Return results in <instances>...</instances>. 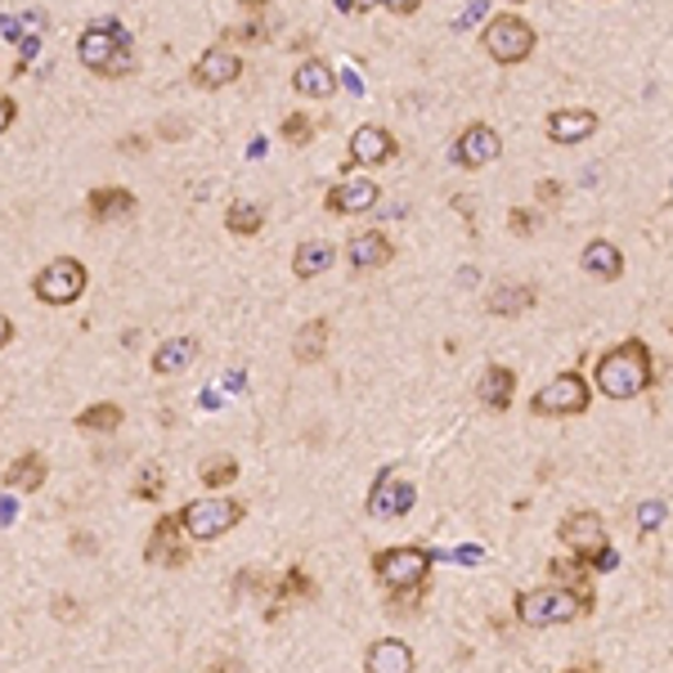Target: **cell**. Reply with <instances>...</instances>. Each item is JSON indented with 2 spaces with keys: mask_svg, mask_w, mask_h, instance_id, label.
Instances as JSON below:
<instances>
[{
  "mask_svg": "<svg viewBox=\"0 0 673 673\" xmlns=\"http://www.w3.org/2000/svg\"><path fill=\"white\" fill-rule=\"evenodd\" d=\"M198 360V342L194 336H172V342H162L157 355H153V373H185L189 364Z\"/></svg>",
  "mask_w": 673,
  "mask_h": 673,
  "instance_id": "obj_24",
  "label": "cell"
},
{
  "mask_svg": "<svg viewBox=\"0 0 673 673\" xmlns=\"http://www.w3.org/2000/svg\"><path fill=\"white\" fill-rule=\"evenodd\" d=\"M265 5H269V0H243V14L261 19V14H265Z\"/></svg>",
  "mask_w": 673,
  "mask_h": 673,
  "instance_id": "obj_52",
  "label": "cell"
},
{
  "mask_svg": "<svg viewBox=\"0 0 673 673\" xmlns=\"http://www.w3.org/2000/svg\"><path fill=\"white\" fill-rule=\"evenodd\" d=\"M534 198H539V202H556V198H561V185H556V180H539Z\"/></svg>",
  "mask_w": 673,
  "mask_h": 673,
  "instance_id": "obj_43",
  "label": "cell"
},
{
  "mask_svg": "<svg viewBox=\"0 0 673 673\" xmlns=\"http://www.w3.org/2000/svg\"><path fill=\"white\" fill-rule=\"evenodd\" d=\"M180 534H185L180 512H176V517H162V521H153V534H148V543H144V556L153 561V566H185L189 552H185Z\"/></svg>",
  "mask_w": 673,
  "mask_h": 673,
  "instance_id": "obj_11",
  "label": "cell"
},
{
  "mask_svg": "<svg viewBox=\"0 0 673 673\" xmlns=\"http://www.w3.org/2000/svg\"><path fill=\"white\" fill-rule=\"evenodd\" d=\"M508 224H512V234H521V239H526V234H534V230H539V216H534V211H512V216H508Z\"/></svg>",
  "mask_w": 673,
  "mask_h": 673,
  "instance_id": "obj_37",
  "label": "cell"
},
{
  "mask_svg": "<svg viewBox=\"0 0 673 673\" xmlns=\"http://www.w3.org/2000/svg\"><path fill=\"white\" fill-rule=\"evenodd\" d=\"M556 539L561 543H566L580 561H588V566H593V561L610 548V539H606V526H602V517L597 512H571L566 521H561L556 526Z\"/></svg>",
  "mask_w": 673,
  "mask_h": 673,
  "instance_id": "obj_9",
  "label": "cell"
},
{
  "mask_svg": "<svg viewBox=\"0 0 673 673\" xmlns=\"http://www.w3.org/2000/svg\"><path fill=\"white\" fill-rule=\"evenodd\" d=\"M45 459L41 454H23V459H14L10 467H5V489H19V494H32V489H41L45 485Z\"/></svg>",
  "mask_w": 673,
  "mask_h": 673,
  "instance_id": "obj_25",
  "label": "cell"
},
{
  "mask_svg": "<svg viewBox=\"0 0 673 673\" xmlns=\"http://www.w3.org/2000/svg\"><path fill=\"white\" fill-rule=\"evenodd\" d=\"M32 293H36L45 306H73V301L86 293V265L73 261V256L49 261V265L32 278Z\"/></svg>",
  "mask_w": 673,
  "mask_h": 673,
  "instance_id": "obj_8",
  "label": "cell"
},
{
  "mask_svg": "<svg viewBox=\"0 0 673 673\" xmlns=\"http://www.w3.org/2000/svg\"><path fill=\"white\" fill-rule=\"evenodd\" d=\"M274 597H278V602H301V597H315V580H310L301 566H293L284 580L274 584Z\"/></svg>",
  "mask_w": 673,
  "mask_h": 673,
  "instance_id": "obj_32",
  "label": "cell"
},
{
  "mask_svg": "<svg viewBox=\"0 0 673 673\" xmlns=\"http://www.w3.org/2000/svg\"><path fill=\"white\" fill-rule=\"evenodd\" d=\"M224 390H247V373H224Z\"/></svg>",
  "mask_w": 673,
  "mask_h": 673,
  "instance_id": "obj_45",
  "label": "cell"
},
{
  "mask_svg": "<svg viewBox=\"0 0 673 673\" xmlns=\"http://www.w3.org/2000/svg\"><path fill=\"white\" fill-rule=\"evenodd\" d=\"M481 19H485V5H481V0H476V5H467V10H463V19H459L454 27H459V32H467V27H476Z\"/></svg>",
  "mask_w": 673,
  "mask_h": 673,
  "instance_id": "obj_41",
  "label": "cell"
},
{
  "mask_svg": "<svg viewBox=\"0 0 673 673\" xmlns=\"http://www.w3.org/2000/svg\"><path fill=\"white\" fill-rule=\"evenodd\" d=\"M584 610H593L575 588L566 584H552V588H534V593H521L517 597V620L526 629H552V625H571L580 620Z\"/></svg>",
  "mask_w": 673,
  "mask_h": 673,
  "instance_id": "obj_3",
  "label": "cell"
},
{
  "mask_svg": "<svg viewBox=\"0 0 673 673\" xmlns=\"http://www.w3.org/2000/svg\"><path fill=\"white\" fill-rule=\"evenodd\" d=\"M418 503V489L409 481H390V472L377 476V485L368 489V512L373 517H405Z\"/></svg>",
  "mask_w": 673,
  "mask_h": 673,
  "instance_id": "obj_13",
  "label": "cell"
},
{
  "mask_svg": "<svg viewBox=\"0 0 673 673\" xmlns=\"http://www.w3.org/2000/svg\"><path fill=\"white\" fill-rule=\"evenodd\" d=\"M669 194H673V185H669Z\"/></svg>",
  "mask_w": 673,
  "mask_h": 673,
  "instance_id": "obj_53",
  "label": "cell"
},
{
  "mask_svg": "<svg viewBox=\"0 0 673 673\" xmlns=\"http://www.w3.org/2000/svg\"><path fill=\"white\" fill-rule=\"evenodd\" d=\"M481 45L489 49L494 64L512 68V64H526V59H530L534 45H539V36H534V27H530L526 19H517V14H494V23H485V32H481Z\"/></svg>",
  "mask_w": 673,
  "mask_h": 673,
  "instance_id": "obj_5",
  "label": "cell"
},
{
  "mask_svg": "<svg viewBox=\"0 0 673 673\" xmlns=\"http://www.w3.org/2000/svg\"><path fill=\"white\" fill-rule=\"evenodd\" d=\"M243 77V59L234 49H207L202 59L194 64V86H202V90H224V86H234Z\"/></svg>",
  "mask_w": 673,
  "mask_h": 673,
  "instance_id": "obj_12",
  "label": "cell"
},
{
  "mask_svg": "<svg viewBox=\"0 0 673 673\" xmlns=\"http://www.w3.org/2000/svg\"><path fill=\"white\" fill-rule=\"evenodd\" d=\"M293 355H297L301 364H315V360L328 355V319H310V323L293 336Z\"/></svg>",
  "mask_w": 673,
  "mask_h": 673,
  "instance_id": "obj_26",
  "label": "cell"
},
{
  "mask_svg": "<svg viewBox=\"0 0 673 673\" xmlns=\"http://www.w3.org/2000/svg\"><path fill=\"white\" fill-rule=\"evenodd\" d=\"M476 396L485 409L503 413V409H512V396H517V373L512 368H503V364H489L481 373V386H476Z\"/></svg>",
  "mask_w": 673,
  "mask_h": 673,
  "instance_id": "obj_18",
  "label": "cell"
},
{
  "mask_svg": "<svg viewBox=\"0 0 673 673\" xmlns=\"http://www.w3.org/2000/svg\"><path fill=\"white\" fill-rule=\"evenodd\" d=\"M342 86H346L351 95H364V81H360V73H351V68L342 73Z\"/></svg>",
  "mask_w": 673,
  "mask_h": 673,
  "instance_id": "obj_50",
  "label": "cell"
},
{
  "mask_svg": "<svg viewBox=\"0 0 673 673\" xmlns=\"http://www.w3.org/2000/svg\"><path fill=\"white\" fill-rule=\"evenodd\" d=\"M615 566H620V556H615V548H606V552L593 561V571H615Z\"/></svg>",
  "mask_w": 673,
  "mask_h": 673,
  "instance_id": "obj_44",
  "label": "cell"
},
{
  "mask_svg": "<svg viewBox=\"0 0 673 673\" xmlns=\"http://www.w3.org/2000/svg\"><path fill=\"white\" fill-rule=\"evenodd\" d=\"M77 59L99 73V77H126L135 73V54H131V32L118 19H99L81 32L77 41Z\"/></svg>",
  "mask_w": 673,
  "mask_h": 673,
  "instance_id": "obj_2",
  "label": "cell"
},
{
  "mask_svg": "<svg viewBox=\"0 0 673 673\" xmlns=\"http://www.w3.org/2000/svg\"><path fill=\"white\" fill-rule=\"evenodd\" d=\"M534 301H539V293L526 284H494L489 288V315H503V319L534 310Z\"/></svg>",
  "mask_w": 673,
  "mask_h": 673,
  "instance_id": "obj_21",
  "label": "cell"
},
{
  "mask_svg": "<svg viewBox=\"0 0 673 673\" xmlns=\"http://www.w3.org/2000/svg\"><path fill=\"white\" fill-rule=\"evenodd\" d=\"M14 517H19V503L10 494H0V526H14Z\"/></svg>",
  "mask_w": 673,
  "mask_h": 673,
  "instance_id": "obj_42",
  "label": "cell"
},
{
  "mask_svg": "<svg viewBox=\"0 0 673 673\" xmlns=\"http://www.w3.org/2000/svg\"><path fill=\"white\" fill-rule=\"evenodd\" d=\"M597 112L593 108H561L548 118V140L552 144H584L593 131H597Z\"/></svg>",
  "mask_w": 673,
  "mask_h": 673,
  "instance_id": "obj_16",
  "label": "cell"
},
{
  "mask_svg": "<svg viewBox=\"0 0 673 673\" xmlns=\"http://www.w3.org/2000/svg\"><path fill=\"white\" fill-rule=\"evenodd\" d=\"M23 19H0V32H5L10 41H23V27H19Z\"/></svg>",
  "mask_w": 673,
  "mask_h": 673,
  "instance_id": "obj_46",
  "label": "cell"
},
{
  "mask_svg": "<svg viewBox=\"0 0 673 673\" xmlns=\"http://www.w3.org/2000/svg\"><path fill=\"white\" fill-rule=\"evenodd\" d=\"M10 336H14V323H10V315H0V351L10 346Z\"/></svg>",
  "mask_w": 673,
  "mask_h": 673,
  "instance_id": "obj_51",
  "label": "cell"
},
{
  "mask_svg": "<svg viewBox=\"0 0 673 673\" xmlns=\"http://www.w3.org/2000/svg\"><path fill=\"white\" fill-rule=\"evenodd\" d=\"M422 5V0H386V10H396V14H413Z\"/></svg>",
  "mask_w": 673,
  "mask_h": 673,
  "instance_id": "obj_48",
  "label": "cell"
},
{
  "mask_svg": "<svg viewBox=\"0 0 673 673\" xmlns=\"http://www.w3.org/2000/svg\"><path fill=\"white\" fill-rule=\"evenodd\" d=\"M498 153H503V140H498V131L485 126V122H472V126L459 135V144L449 148V157H454L459 166H467V172H481V166H489Z\"/></svg>",
  "mask_w": 673,
  "mask_h": 673,
  "instance_id": "obj_10",
  "label": "cell"
},
{
  "mask_svg": "<svg viewBox=\"0 0 673 673\" xmlns=\"http://www.w3.org/2000/svg\"><path fill=\"white\" fill-rule=\"evenodd\" d=\"M90 220H126V216H135V194L131 189H95L90 198Z\"/></svg>",
  "mask_w": 673,
  "mask_h": 673,
  "instance_id": "obj_23",
  "label": "cell"
},
{
  "mask_svg": "<svg viewBox=\"0 0 673 673\" xmlns=\"http://www.w3.org/2000/svg\"><path fill=\"white\" fill-rule=\"evenodd\" d=\"M588 400H593L588 382L580 373H561L530 400V413H539V418H575V413L588 409Z\"/></svg>",
  "mask_w": 673,
  "mask_h": 673,
  "instance_id": "obj_7",
  "label": "cell"
},
{
  "mask_svg": "<svg viewBox=\"0 0 673 673\" xmlns=\"http://www.w3.org/2000/svg\"><path fill=\"white\" fill-rule=\"evenodd\" d=\"M593 382H597L602 396H610V400H633V396H642V390L655 382L651 351H647L642 336H629V342H620L615 351L597 355Z\"/></svg>",
  "mask_w": 673,
  "mask_h": 673,
  "instance_id": "obj_1",
  "label": "cell"
},
{
  "mask_svg": "<svg viewBox=\"0 0 673 673\" xmlns=\"http://www.w3.org/2000/svg\"><path fill=\"white\" fill-rule=\"evenodd\" d=\"M293 90L306 95V99H332L336 77H332V68H328L323 59H306V64L293 73Z\"/></svg>",
  "mask_w": 673,
  "mask_h": 673,
  "instance_id": "obj_22",
  "label": "cell"
},
{
  "mask_svg": "<svg viewBox=\"0 0 673 673\" xmlns=\"http://www.w3.org/2000/svg\"><path fill=\"white\" fill-rule=\"evenodd\" d=\"M36 49H41V45H36V36H27V41H23V64H19V73H27V64L36 59Z\"/></svg>",
  "mask_w": 673,
  "mask_h": 673,
  "instance_id": "obj_47",
  "label": "cell"
},
{
  "mask_svg": "<svg viewBox=\"0 0 673 673\" xmlns=\"http://www.w3.org/2000/svg\"><path fill=\"white\" fill-rule=\"evenodd\" d=\"M364 669H368V673H409V669H413V651H409L400 638L373 642L368 655H364Z\"/></svg>",
  "mask_w": 673,
  "mask_h": 673,
  "instance_id": "obj_19",
  "label": "cell"
},
{
  "mask_svg": "<svg viewBox=\"0 0 673 673\" xmlns=\"http://www.w3.org/2000/svg\"><path fill=\"white\" fill-rule=\"evenodd\" d=\"M552 580L566 584V588H575V593L593 606V584H588V575L580 571V556H575V561H552Z\"/></svg>",
  "mask_w": 673,
  "mask_h": 673,
  "instance_id": "obj_31",
  "label": "cell"
},
{
  "mask_svg": "<svg viewBox=\"0 0 673 673\" xmlns=\"http://www.w3.org/2000/svg\"><path fill=\"white\" fill-rule=\"evenodd\" d=\"M382 202V189L373 180H342L328 189V211L332 216H364Z\"/></svg>",
  "mask_w": 673,
  "mask_h": 673,
  "instance_id": "obj_14",
  "label": "cell"
},
{
  "mask_svg": "<svg viewBox=\"0 0 673 673\" xmlns=\"http://www.w3.org/2000/svg\"><path fill=\"white\" fill-rule=\"evenodd\" d=\"M122 409L118 405H86L81 413H77V427L81 431H118L122 427Z\"/></svg>",
  "mask_w": 673,
  "mask_h": 673,
  "instance_id": "obj_29",
  "label": "cell"
},
{
  "mask_svg": "<svg viewBox=\"0 0 673 673\" xmlns=\"http://www.w3.org/2000/svg\"><path fill=\"white\" fill-rule=\"evenodd\" d=\"M377 5H386V0H336V10H342V14H368Z\"/></svg>",
  "mask_w": 673,
  "mask_h": 673,
  "instance_id": "obj_38",
  "label": "cell"
},
{
  "mask_svg": "<svg viewBox=\"0 0 673 673\" xmlns=\"http://www.w3.org/2000/svg\"><path fill=\"white\" fill-rule=\"evenodd\" d=\"M669 328H673V323H669Z\"/></svg>",
  "mask_w": 673,
  "mask_h": 673,
  "instance_id": "obj_54",
  "label": "cell"
},
{
  "mask_svg": "<svg viewBox=\"0 0 673 673\" xmlns=\"http://www.w3.org/2000/svg\"><path fill=\"white\" fill-rule=\"evenodd\" d=\"M261 224H265V207L261 202H230V211H224V230L239 234V239L261 234Z\"/></svg>",
  "mask_w": 673,
  "mask_h": 673,
  "instance_id": "obj_27",
  "label": "cell"
},
{
  "mask_svg": "<svg viewBox=\"0 0 673 673\" xmlns=\"http://www.w3.org/2000/svg\"><path fill=\"white\" fill-rule=\"evenodd\" d=\"M198 476H202L207 489H224V485H234V481H239V459H234V454H220V459L202 463Z\"/></svg>",
  "mask_w": 673,
  "mask_h": 673,
  "instance_id": "obj_30",
  "label": "cell"
},
{
  "mask_svg": "<svg viewBox=\"0 0 673 673\" xmlns=\"http://www.w3.org/2000/svg\"><path fill=\"white\" fill-rule=\"evenodd\" d=\"M162 485H166V476H162V467H157V463L140 467V476H135V494H140V498H148V503H153V498L162 494Z\"/></svg>",
  "mask_w": 673,
  "mask_h": 673,
  "instance_id": "obj_34",
  "label": "cell"
},
{
  "mask_svg": "<svg viewBox=\"0 0 673 673\" xmlns=\"http://www.w3.org/2000/svg\"><path fill=\"white\" fill-rule=\"evenodd\" d=\"M580 265H584V274L606 278V284H610V278H620V274H625V256H620V247L606 243V239H593V243L584 247Z\"/></svg>",
  "mask_w": 673,
  "mask_h": 673,
  "instance_id": "obj_20",
  "label": "cell"
},
{
  "mask_svg": "<svg viewBox=\"0 0 673 673\" xmlns=\"http://www.w3.org/2000/svg\"><path fill=\"white\" fill-rule=\"evenodd\" d=\"M332 261H336V252H332L328 243L310 239V243L297 247V256H293V274H297V278H315V274H323Z\"/></svg>",
  "mask_w": 673,
  "mask_h": 673,
  "instance_id": "obj_28",
  "label": "cell"
},
{
  "mask_svg": "<svg viewBox=\"0 0 673 673\" xmlns=\"http://www.w3.org/2000/svg\"><path fill=\"white\" fill-rule=\"evenodd\" d=\"M243 503L239 498H194L180 508V526L194 543H211L220 534H230L239 521H243Z\"/></svg>",
  "mask_w": 673,
  "mask_h": 673,
  "instance_id": "obj_4",
  "label": "cell"
},
{
  "mask_svg": "<svg viewBox=\"0 0 673 673\" xmlns=\"http://www.w3.org/2000/svg\"><path fill=\"white\" fill-rule=\"evenodd\" d=\"M396 135L382 131V126H360L351 135V162L355 166H386L390 157H396Z\"/></svg>",
  "mask_w": 673,
  "mask_h": 673,
  "instance_id": "obj_17",
  "label": "cell"
},
{
  "mask_svg": "<svg viewBox=\"0 0 673 673\" xmlns=\"http://www.w3.org/2000/svg\"><path fill=\"white\" fill-rule=\"evenodd\" d=\"M664 517H669V508L651 498V503H642V508H638V530H642V534H655V530L664 526Z\"/></svg>",
  "mask_w": 673,
  "mask_h": 673,
  "instance_id": "obj_35",
  "label": "cell"
},
{
  "mask_svg": "<svg viewBox=\"0 0 673 673\" xmlns=\"http://www.w3.org/2000/svg\"><path fill=\"white\" fill-rule=\"evenodd\" d=\"M54 615H59V620H73V615H77V602L59 597V602H54Z\"/></svg>",
  "mask_w": 673,
  "mask_h": 673,
  "instance_id": "obj_49",
  "label": "cell"
},
{
  "mask_svg": "<svg viewBox=\"0 0 673 673\" xmlns=\"http://www.w3.org/2000/svg\"><path fill=\"white\" fill-rule=\"evenodd\" d=\"M14 118H19V108H14V99H10V95H0V135H5V131L14 126Z\"/></svg>",
  "mask_w": 673,
  "mask_h": 673,
  "instance_id": "obj_39",
  "label": "cell"
},
{
  "mask_svg": "<svg viewBox=\"0 0 673 673\" xmlns=\"http://www.w3.org/2000/svg\"><path fill=\"white\" fill-rule=\"evenodd\" d=\"M278 135H284L293 148H301V144L315 140V122L306 118V112H293V118H284V126H278Z\"/></svg>",
  "mask_w": 673,
  "mask_h": 673,
  "instance_id": "obj_33",
  "label": "cell"
},
{
  "mask_svg": "<svg viewBox=\"0 0 673 673\" xmlns=\"http://www.w3.org/2000/svg\"><path fill=\"white\" fill-rule=\"evenodd\" d=\"M269 36V27L261 23V19H252V23H239L234 32H230V41H243V45H256V41H265Z\"/></svg>",
  "mask_w": 673,
  "mask_h": 673,
  "instance_id": "obj_36",
  "label": "cell"
},
{
  "mask_svg": "<svg viewBox=\"0 0 673 673\" xmlns=\"http://www.w3.org/2000/svg\"><path fill=\"white\" fill-rule=\"evenodd\" d=\"M431 552L427 548H382L373 556V575L390 588V593H400V588H422L427 584V571H431Z\"/></svg>",
  "mask_w": 673,
  "mask_h": 673,
  "instance_id": "obj_6",
  "label": "cell"
},
{
  "mask_svg": "<svg viewBox=\"0 0 673 673\" xmlns=\"http://www.w3.org/2000/svg\"><path fill=\"white\" fill-rule=\"evenodd\" d=\"M481 548L476 543H467V548H454V561H459V566H481Z\"/></svg>",
  "mask_w": 673,
  "mask_h": 673,
  "instance_id": "obj_40",
  "label": "cell"
},
{
  "mask_svg": "<svg viewBox=\"0 0 673 673\" xmlns=\"http://www.w3.org/2000/svg\"><path fill=\"white\" fill-rule=\"evenodd\" d=\"M390 256H396V243H390L382 230H364V234H355L351 247H346V261H351V269H360V274L386 269Z\"/></svg>",
  "mask_w": 673,
  "mask_h": 673,
  "instance_id": "obj_15",
  "label": "cell"
}]
</instances>
